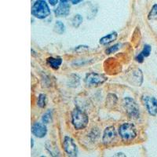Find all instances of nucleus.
I'll return each mask as SVG.
<instances>
[{
    "label": "nucleus",
    "mask_w": 157,
    "mask_h": 157,
    "mask_svg": "<svg viewBox=\"0 0 157 157\" xmlns=\"http://www.w3.org/2000/svg\"><path fill=\"white\" fill-rule=\"evenodd\" d=\"M89 123V117L86 113L78 108H75L71 113V123L74 128L80 130L86 128Z\"/></svg>",
    "instance_id": "f257e3e1"
},
{
    "label": "nucleus",
    "mask_w": 157,
    "mask_h": 157,
    "mask_svg": "<svg viewBox=\"0 0 157 157\" xmlns=\"http://www.w3.org/2000/svg\"><path fill=\"white\" fill-rule=\"evenodd\" d=\"M51 13L48 4L44 0H37L32 6V14L38 19H45Z\"/></svg>",
    "instance_id": "f03ea898"
},
{
    "label": "nucleus",
    "mask_w": 157,
    "mask_h": 157,
    "mask_svg": "<svg viewBox=\"0 0 157 157\" xmlns=\"http://www.w3.org/2000/svg\"><path fill=\"white\" fill-rule=\"evenodd\" d=\"M123 109L129 118L137 120L140 116V110L137 102L130 97H126L123 100Z\"/></svg>",
    "instance_id": "7ed1b4c3"
},
{
    "label": "nucleus",
    "mask_w": 157,
    "mask_h": 157,
    "mask_svg": "<svg viewBox=\"0 0 157 157\" xmlns=\"http://www.w3.org/2000/svg\"><path fill=\"white\" fill-rule=\"evenodd\" d=\"M119 134L123 141L128 142L137 137V130L133 123H124L119 127Z\"/></svg>",
    "instance_id": "20e7f679"
},
{
    "label": "nucleus",
    "mask_w": 157,
    "mask_h": 157,
    "mask_svg": "<svg viewBox=\"0 0 157 157\" xmlns=\"http://www.w3.org/2000/svg\"><path fill=\"white\" fill-rule=\"evenodd\" d=\"M108 80L107 76L104 74L90 72L85 77V83L89 86H99Z\"/></svg>",
    "instance_id": "39448f33"
},
{
    "label": "nucleus",
    "mask_w": 157,
    "mask_h": 157,
    "mask_svg": "<svg viewBox=\"0 0 157 157\" xmlns=\"http://www.w3.org/2000/svg\"><path fill=\"white\" fill-rule=\"evenodd\" d=\"M63 148L64 152L69 156H77L78 155V148L75 143L74 142L73 139L69 136H64L63 140Z\"/></svg>",
    "instance_id": "423d86ee"
},
{
    "label": "nucleus",
    "mask_w": 157,
    "mask_h": 157,
    "mask_svg": "<svg viewBox=\"0 0 157 157\" xmlns=\"http://www.w3.org/2000/svg\"><path fill=\"white\" fill-rule=\"evenodd\" d=\"M127 80L134 86H141L143 82V74L141 70L139 68H133L131 71L129 72Z\"/></svg>",
    "instance_id": "0eeeda50"
},
{
    "label": "nucleus",
    "mask_w": 157,
    "mask_h": 157,
    "mask_svg": "<svg viewBox=\"0 0 157 157\" xmlns=\"http://www.w3.org/2000/svg\"><path fill=\"white\" fill-rule=\"evenodd\" d=\"M144 104L148 111V114L152 116H155L157 115V99L154 97L145 96L144 98Z\"/></svg>",
    "instance_id": "6e6552de"
},
{
    "label": "nucleus",
    "mask_w": 157,
    "mask_h": 157,
    "mask_svg": "<svg viewBox=\"0 0 157 157\" xmlns=\"http://www.w3.org/2000/svg\"><path fill=\"white\" fill-rule=\"evenodd\" d=\"M32 133L38 138H43L47 134V126L44 123H35L32 127Z\"/></svg>",
    "instance_id": "1a4fd4ad"
},
{
    "label": "nucleus",
    "mask_w": 157,
    "mask_h": 157,
    "mask_svg": "<svg viewBox=\"0 0 157 157\" xmlns=\"http://www.w3.org/2000/svg\"><path fill=\"white\" fill-rule=\"evenodd\" d=\"M116 137V131L114 127H106L103 134L102 141L105 145H109L113 142Z\"/></svg>",
    "instance_id": "9d476101"
},
{
    "label": "nucleus",
    "mask_w": 157,
    "mask_h": 157,
    "mask_svg": "<svg viewBox=\"0 0 157 157\" xmlns=\"http://www.w3.org/2000/svg\"><path fill=\"white\" fill-rule=\"evenodd\" d=\"M70 6L68 3H61L57 6V7L54 10V13L56 17H66L70 13Z\"/></svg>",
    "instance_id": "9b49d317"
},
{
    "label": "nucleus",
    "mask_w": 157,
    "mask_h": 157,
    "mask_svg": "<svg viewBox=\"0 0 157 157\" xmlns=\"http://www.w3.org/2000/svg\"><path fill=\"white\" fill-rule=\"evenodd\" d=\"M117 37L118 33L116 32H115V31H113V32H110L109 34L101 38L100 40H99V43H100L101 45L106 46V45H109L113 43V42H114L117 39Z\"/></svg>",
    "instance_id": "f8f14e48"
},
{
    "label": "nucleus",
    "mask_w": 157,
    "mask_h": 157,
    "mask_svg": "<svg viewBox=\"0 0 157 157\" xmlns=\"http://www.w3.org/2000/svg\"><path fill=\"white\" fill-rule=\"evenodd\" d=\"M152 51V47L149 45H145L143 50L140 52V54H137L135 57V61L139 63H142L145 57H148Z\"/></svg>",
    "instance_id": "ddd939ff"
},
{
    "label": "nucleus",
    "mask_w": 157,
    "mask_h": 157,
    "mask_svg": "<svg viewBox=\"0 0 157 157\" xmlns=\"http://www.w3.org/2000/svg\"><path fill=\"white\" fill-rule=\"evenodd\" d=\"M48 64L54 69H58L62 64V59L61 57H48L47 60Z\"/></svg>",
    "instance_id": "4468645a"
},
{
    "label": "nucleus",
    "mask_w": 157,
    "mask_h": 157,
    "mask_svg": "<svg viewBox=\"0 0 157 157\" xmlns=\"http://www.w3.org/2000/svg\"><path fill=\"white\" fill-rule=\"evenodd\" d=\"M82 17L80 14H75V16L72 17L71 19V24H72V26L75 29L78 28L81 25V24L82 23Z\"/></svg>",
    "instance_id": "2eb2a0df"
},
{
    "label": "nucleus",
    "mask_w": 157,
    "mask_h": 157,
    "mask_svg": "<svg viewBox=\"0 0 157 157\" xmlns=\"http://www.w3.org/2000/svg\"><path fill=\"white\" fill-rule=\"evenodd\" d=\"M64 31H65V26H64V24L60 21H56L55 25H54V32L61 35L64 33Z\"/></svg>",
    "instance_id": "dca6fc26"
},
{
    "label": "nucleus",
    "mask_w": 157,
    "mask_h": 157,
    "mask_svg": "<svg viewBox=\"0 0 157 157\" xmlns=\"http://www.w3.org/2000/svg\"><path fill=\"white\" fill-rule=\"evenodd\" d=\"M46 103H47V96L44 94H40L38 97L37 105L41 109L46 107Z\"/></svg>",
    "instance_id": "f3484780"
},
{
    "label": "nucleus",
    "mask_w": 157,
    "mask_h": 157,
    "mask_svg": "<svg viewBox=\"0 0 157 157\" xmlns=\"http://www.w3.org/2000/svg\"><path fill=\"white\" fill-rule=\"evenodd\" d=\"M46 147H47V151H48L50 153V155H53V156H57V155H58L59 152H57V147L56 148V147H54L53 146V145L52 144H50V142H47L46 143Z\"/></svg>",
    "instance_id": "a211bd4d"
},
{
    "label": "nucleus",
    "mask_w": 157,
    "mask_h": 157,
    "mask_svg": "<svg viewBox=\"0 0 157 157\" xmlns=\"http://www.w3.org/2000/svg\"><path fill=\"white\" fill-rule=\"evenodd\" d=\"M117 102V97L114 94H109L106 99V104L107 105H116Z\"/></svg>",
    "instance_id": "6ab92c4d"
},
{
    "label": "nucleus",
    "mask_w": 157,
    "mask_h": 157,
    "mask_svg": "<svg viewBox=\"0 0 157 157\" xmlns=\"http://www.w3.org/2000/svg\"><path fill=\"white\" fill-rule=\"evenodd\" d=\"M148 20H157V4L154 5L150 10L148 17Z\"/></svg>",
    "instance_id": "aec40b11"
},
{
    "label": "nucleus",
    "mask_w": 157,
    "mask_h": 157,
    "mask_svg": "<svg viewBox=\"0 0 157 157\" xmlns=\"http://www.w3.org/2000/svg\"><path fill=\"white\" fill-rule=\"evenodd\" d=\"M120 47H121V44H120V43H117V44H115V45H113V46H112V47H109V48L106 49V50H105L106 54H113V53H115V52L118 51V50H120Z\"/></svg>",
    "instance_id": "412c9836"
},
{
    "label": "nucleus",
    "mask_w": 157,
    "mask_h": 157,
    "mask_svg": "<svg viewBox=\"0 0 157 157\" xmlns=\"http://www.w3.org/2000/svg\"><path fill=\"white\" fill-rule=\"evenodd\" d=\"M52 120V111L48 110L47 113H45L43 116V118H42V120H43V123H44L45 124L47 123H49Z\"/></svg>",
    "instance_id": "4be33fe9"
},
{
    "label": "nucleus",
    "mask_w": 157,
    "mask_h": 157,
    "mask_svg": "<svg viewBox=\"0 0 157 157\" xmlns=\"http://www.w3.org/2000/svg\"><path fill=\"white\" fill-rule=\"evenodd\" d=\"M49 2L51 6H55L58 2V0H49Z\"/></svg>",
    "instance_id": "5701e85b"
},
{
    "label": "nucleus",
    "mask_w": 157,
    "mask_h": 157,
    "mask_svg": "<svg viewBox=\"0 0 157 157\" xmlns=\"http://www.w3.org/2000/svg\"><path fill=\"white\" fill-rule=\"evenodd\" d=\"M78 49H81V46H78V47H77L75 49V50L78 51ZM82 49H86V50H88V49H89V47H87V46H82Z\"/></svg>",
    "instance_id": "b1692460"
},
{
    "label": "nucleus",
    "mask_w": 157,
    "mask_h": 157,
    "mask_svg": "<svg viewBox=\"0 0 157 157\" xmlns=\"http://www.w3.org/2000/svg\"><path fill=\"white\" fill-rule=\"evenodd\" d=\"M82 0H71V3L75 5V4H78L80 2H82Z\"/></svg>",
    "instance_id": "393cba45"
},
{
    "label": "nucleus",
    "mask_w": 157,
    "mask_h": 157,
    "mask_svg": "<svg viewBox=\"0 0 157 157\" xmlns=\"http://www.w3.org/2000/svg\"><path fill=\"white\" fill-rule=\"evenodd\" d=\"M114 156H126V155L123 152H118V153L115 154Z\"/></svg>",
    "instance_id": "a878e982"
},
{
    "label": "nucleus",
    "mask_w": 157,
    "mask_h": 157,
    "mask_svg": "<svg viewBox=\"0 0 157 157\" xmlns=\"http://www.w3.org/2000/svg\"><path fill=\"white\" fill-rule=\"evenodd\" d=\"M69 1H71V0H60V2H62V3H68Z\"/></svg>",
    "instance_id": "bb28decb"
},
{
    "label": "nucleus",
    "mask_w": 157,
    "mask_h": 157,
    "mask_svg": "<svg viewBox=\"0 0 157 157\" xmlns=\"http://www.w3.org/2000/svg\"><path fill=\"white\" fill-rule=\"evenodd\" d=\"M31 141H32V142H31V146H32V148H33V147H34V140L32 139H31Z\"/></svg>",
    "instance_id": "cd10ccee"
}]
</instances>
